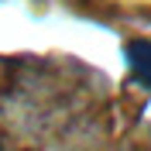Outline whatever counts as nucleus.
<instances>
[{
	"label": "nucleus",
	"instance_id": "nucleus-1",
	"mask_svg": "<svg viewBox=\"0 0 151 151\" xmlns=\"http://www.w3.org/2000/svg\"><path fill=\"white\" fill-rule=\"evenodd\" d=\"M124 55H127V69H131L134 83L141 86V89H148V93H151V41L134 38V41H127Z\"/></svg>",
	"mask_w": 151,
	"mask_h": 151
}]
</instances>
